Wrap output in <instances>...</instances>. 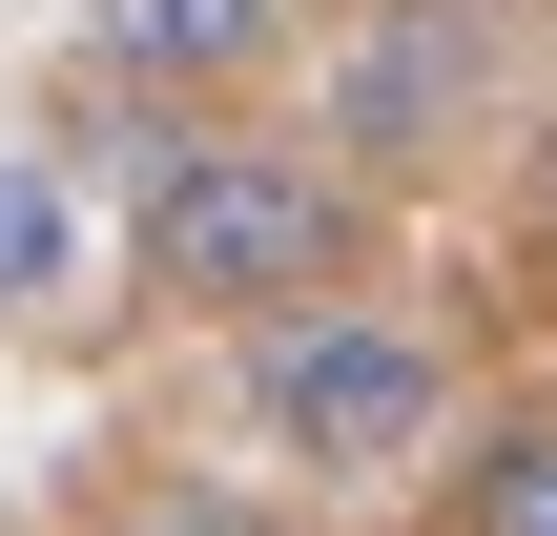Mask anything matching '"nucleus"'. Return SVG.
Segmentation results:
<instances>
[{"instance_id": "nucleus-1", "label": "nucleus", "mask_w": 557, "mask_h": 536, "mask_svg": "<svg viewBox=\"0 0 557 536\" xmlns=\"http://www.w3.org/2000/svg\"><path fill=\"white\" fill-rule=\"evenodd\" d=\"M124 248H145V289H165V310L269 331V310H310V289H351V269H372V207H351V165H331V145H227V124H165V145H145Z\"/></svg>"}, {"instance_id": "nucleus-2", "label": "nucleus", "mask_w": 557, "mask_h": 536, "mask_svg": "<svg viewBox=\"0 0 557 536\" xmlns=\"http://www.w3.org/2000/svg\"><path fill=\"white\" fill-rule=\"evenodd\" d=\"M248 413H269L310 475H413V454H434V413H455V372H434V331H393V310L310 289V310H269V331H248Z\"/></svg>"}, {"instance_id": "nucleus-3", "label": "nucleus", "mask_w": 557, "mask_h": 536, "mask_svg": "<svg viewBox=\"0 0 557 536\" xmlns=\"http://www.w3.org/2000/svg\"><path fill=\"white\" fill-rule=\"evenodd\" d=\"M455 83H475V0H393V21L351 41V83H331V103H351L331 145H351V165H413V145L455 124Z\"/></svg>"}, {"instance_id": "nucleus-4", "label": "nucleus", "mask_w": 557, "mask_h": 536, "mask_svg": "<svg viewBox=\"0 0 557 536\" xmlns=\"http://www.w3.org/2000/svg\"><path fill=\"white\" fill-rule=\"evenodd\" d=\"M289 41V0H83V62H124V83H248Z\"/></svg>"}, {"instance_id": "nucleus-5", "label": "nucleus", "mask_w": 557, "mask_h": 536, "mask_svg": "<svg viewBox=\"0 0 557 536\" xmlns=\"http://www.w3.org/2000/svg\"><path fill=\"white\" fill-rule=\"evenodd\" d=\"M434 536H557V413L475 434V454H455V516H434Z\"/></svg>"}, {"instance_id": "nucleus-6", "label": "nucleus", "mask_w": 557, "mask_h": 536, "mask_svg": "<svg viewBox=\"0 0 557 536\" xmlns=\"http://www.w3.org/2000/svg\"><path fill=\"white\" fill-rule=\"evenodd\" d=\"M62 248H83L62 165H0V310H41V289H62Z\"/></svg>"}, {"instance_id": "nucleus-7", "label": "nucleus", "mask_w": 557, "mask_h": 536, "mask_svg": "<svg viewBox=\"0 0 557 536\" xmlns=\"http://www.w3.org/2000/svg\"><path fill=\"white\" fill-rule=\"evenodd\" d=\"M124 536H289V516H248V496H124Z\"/></svg>"}, {"instance_id": "nucleus-8", "label": "nucleus", "mask_w": 557, "mask_h": 536, "mask_svg": "<svg viewBox=\"0 0 557 536\" xmlns=\"http://www.w3.org/2000/svg\"><path fill=\"white\" fill-rule=\"evenodd\" d=\"M537 227H557V145H537Z\"/></svg>"}]
</instances>
